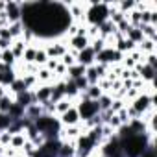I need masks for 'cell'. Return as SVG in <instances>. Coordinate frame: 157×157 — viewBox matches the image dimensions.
Here are the masks:
<instances>
[{"instance_id":"cell-8","label":"cell","mask_w":157,"mask_h":157,"mask_svg":"<svg viewBox=\"0 0 157 157\" xmlns=\"http://www.w3.org/2000/svg\"><path fill=\"white\" fill-rule=\"evenodd\" d=\"M33 96H35V102L37 104H44V102H48L50 100V96H52V85H37L35 89H33Z\"/></svg>"},{"instance_id":"cell-1","label":"cell","mask_w":157,"mask_h":157,"mask_svg":"<svg viewBox=\"0 0 157 157\" xmlns=\"http://www.w3.org/2000/svg\"><path fill=\"white\" fill-rule=\"evenodd\" d=\"M109 19V6L105 2H89L85 11V24L87 26H100Z\"/></svg>"},{"instance_id":"cell-3","label":"cell","mask_w":157,"mask_h":157,"mask_svg":"<svg viewBox=\"0 0 157 157\" xmlns=\"http://www.w3.org/2000/svg\"><path fill=\"white\" fill-rule=\"evenodd\" d=\"M140 117L144 115V113H148L150 109H153L155 107V96H150V94H144V93H140L131 104H129Z\"/></svg>"},{"instance_id":"cell-19","label":"cell","mask_w":157,"mask_h":157,"mask_svg":"<svg viewBox=\"0 0 157 157\" xmlns=\"http://www.w3.org/2000/svg\"><path fill=\"white\" fill-rule=\"evenodd\" d=\"M13 104H15V98H13V96H10V94H6V96H4L2 100H0V113L8 115Z\"/></svg>"},{"instance_id":"cell-7","label":"cell","mask_w":157,"mask_h":157,"mask_svg":"<svg viewBox=\"0 0 157 157\" xmlns=\"http://www.w3.org/2000/svg\"><path fill=\"white\" fill-rule=\"evenodd\" d=\"M94 57H96V54L93 52L91 46H87L85 50H82V52L76 54V63L87 68V67H93V65H94Z\"/></svg>"},{"instance_id":"cell-5","label":"cell","mask_w":157,"mask_h":157,"mask_svg":"<svg viewBox=\"0 0 157 157\" xmlns=\"http://www.w3.org/2000/svg\"><path fill=\"white\" fill-rule=\"evenodd\" d=\"M57 120H59V124H61V128H70V126H78L82 122V118H80V113H78V109H76V105H72L68 111H65L63 115H59L57 117Z\"/></svg>"},{"instance_id":"cell-4","label":"cell","mask_w":157,"mask_h":157,"mask_svg":"<svg viewBox=\"0 0 157 157\" xmlns=\"http://www.w3.org/2000/svg\"><path fill=\"white\" fill-rule=\"evenodd\" d=\"M44 52L50 59H61L67 52H68V44L65 41H59V39H52L46 46H44Z\"/></svg>"},{"instance_id":"cell-10","label":"cell","mask_w":157,"mask_h":157,"mask_svg":"<svg viewBox=\"0 0 157 157\" xmlns=\"http://www.w3.org/2000/svg\"><path fill=\"white\" fill-rule=\"evenodd\" d=\"M72 105H76V104H74L70 98H67V96H65V98H61L59 102H56V104H54V115H56V117H59V115H63L65 111H68Z\"/></svg>"},{"instance_id":"cell-18","label":"cell","mask_w":157,"mask_h":157,"mask_svg":"<svg viewBox=\"0 0 157 157\" xmlns=\"http://www.w3.org/2000/svg\"><path fill=\"white\" fill-rule=\"evenodd\" d=\"M111 104H113L111 94L104 93V94L98 98V107H100V113H102V111H109V109H111Z\"/></svg>"},{"instance_id":"cell-14","label":"cell","mask_w":157,"mask_h":157,"mask_svg":"<svg viewBox=\"0 0 157 157\" xmlns=\"http://www.w3.org/2000/svg\"><path fill=\"white\" fill-rule=\"evenodd\" d=\"M155 43H157V41L144 39L140 44H137V50H139L140 54H144V56H148V54H155Z\"/></svg>"},{"instance_id":"cell-21","label":"cell","mask_w":157,"mask_h":157,"mask_svg":"<svg viewBox=\"0 0 157 157\" xmlns=\"http://www.w3.org/2000/svg\"><path fill=\"white\" fill-rule=\"evenodd\" d=\"M76 54H78V52H74V50H70V48H68V52H67L59 61H61L67 68H70V67H74V65H76Z\"/></svg>"},{"instance_id":"cell-2","label":"cell","mask_w":157,"mask_h":157,"mask_svg":"<svg viewBox=\"0 0 157 157\" xmlns=\"http://www.w3.org/2000/svg\"><path fill=\"white\" fill-rule=\"evenodd\" d=\"M76 109H78V113H80L82 122L91 120V118H94L96 115H100L98 100H89V98H83V96H80V98L76 100Z\"/></svg>"},{"instance_id":"cell-17","label":"cell","mask_w":157,"mask_h":157,"mask_svg":"<svg viewBox=\"0 0 157 157\" xmlns=\"http://www.w3.org/2000/svg\"><path fill=\"white\" fill-rule=\"evenodd\" d=\"M126 39H129V41H133L135 44H140L142 41H144V35H142V32L139 30V28H131L128 33H126Z\"/></svg>"},{"instance_id":"cell-25","label":"cell","mask_w":157,"mask_h":157,"mask_svg":"<svg viewBox=\"0 0 157 157\" xmlns=\"http://www.w3.org/2000/svg\"><path fill=\"white\" fill-rule=\"evenodd\" d=\"M4 96H6V89H4V87H2V85H0V100H2V98H4Z\"/></svg>"},{"instance_id":"cell-11","label":"cell","mask_w":157,"mask_h":157,"mask_svg":"<svg viewBox=\"0 0 157 157\" xmlns=\"http://www.w3.org/2000/svg\"><path fill=\"white\" fill-rule=\"evenodd\" d=\"M26 135H24V131H21V133H15V135H11V140H10V146L11 148H15L19 153H21V150H22V146L26 144Z\"/></svg>"},{"instance_id":"cell-12","label":"cell","mask_w":157,"mask_h":157,"mask_svg":"<svg viewBox=\"0 0 157 157\" xmlns=\"http://www.w3.org/2000/svg\"><path fill=\"white\" fill-rule=\"evenodd\" d=\"M26 43L22 41V39H15V41H11V52H13V56L17 57V59H22V54H24V50H26Z\"/></svg>"},{"instance_id":"cell-24","label":"cell","mask_w":157,"mask_h":157,"mask_svg":"<svg viewBox=\"0 0 157 157\" xmlns=\"http://www.w3.org/2000/svg\"><path fill=\"white\" fill-rule=\"evenodd\" d=\"M57 65H59V59H48L46 61V65H44V68L46 70H50L52 74L56 72V68H57Z\"/></svg>"},{"instance_id":"cell-20","label":"cell","mask_w":157,"mask_h":157,"mask_svg":"<svg viewBox=\"0 0 157 157\" xmlns=\"http://www.w3.org/2000/svg\"><path fill=\"white\" fill-rule=\"evenodd\" d=\"M35 52H37V44H28L26 50H24V54H22V61L24 63H33Z\"/></svg>"},{"instance_id":"cell-6","label":"cell","mask_w":157,"mask_h":157,"mask_svg":"<svg viewBox=\"0 0 157 157\" xmlns=\"http://www.w3.org/2000/svg\"><path fill=\"white\" fill-rule=\"evenodd\" d=\"M6 19H8V24H13V22H19L22 19V11H21V4L19 2H6Z\"/></svg>"},{"instance_id":"cell-22","label":"cell","mask_w":157,"mask_h":157,"mask_svg":"<svg viewBox=\"0 0 157 157\" xmlns=\"http://www.w3.org/2000/svg\"><path fill=\"white\" fill-rule=\"evenodd\" d=\"M89 46L93 48V52H94V54H98V52H102V50L105 48V39L96 37V39H93V41H91V44H89Z\"/></svg>"},{"instance_id":"cell-13","label":"cell","mask_w":157,"mask_h":157,"mask_svg":"<svg viewBox=\"0 0 157 157\" xmlns=\"http://www.w3.org/2000/svg\"><path fill=\"white\" fill-rule=\"evenodd\" d=\"M82 76H85V67H82V65L76 63L74 67L67 68V80H78Z\"/></svg>"},{"instance_id":"cell-15","label":"cell","mask_w":157,"mask_h":157,"mask_svg":"<svg viewBox=\"0 0 157 157\" xmlns=\"http://www.w3.org/2000/svg\"><path fill=\"white\" fill-rule=\"evenodd\" d=\"M8 30H10L11 41H15V39H21V37H22L24 24H22V21H19V22H13V24H10V26H8Z\"/></svg>"},{"instance_id":"cell-9","label":"cell","mask_w":157,"mask_h":157,"mask_svg":"<svg viewBox=\"0 0 157 157\" xmlns=\"http://www.w3.org/2000/svg\"><path fill=\"white\" fill-rule=\"evenodd\" d=\"M15 104H17V105H21L24 111H26L30 105L37 104V102H35V96H33V91H24V93L17 94V96H15Z\"/></svg>"},{"instance_id":"cell-16","label":"cell","mask_w":157,"mask_h":157,"mask_svg":"<svg viewBox=\"0 0 157 157\" xmlns=\"http://www.w3.org/2000/svg\"><path fill=\"white\" fill-rule=\"evenodd\" d=\"M50 57L46 56V52H44V46H37V52H35V59H33V63L41 68V67H44L46 65V61H48Z\"/></svg>"},{"instance_id":"cell-23","label":"cell","mask_w":157,"mask_h":157,"mask_svg":"<svg viewBox=\"0 0 157 157\" xmlns=\"http://www.w3.org/2000/svg\"><path fill=\"white\" fill-rule=\"evenodd\" d=\"M126 107V102L124 100H113V104H111V113H118L120 109H124Z\"/></svg>"}]
</instances>
